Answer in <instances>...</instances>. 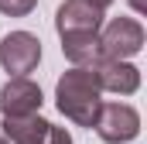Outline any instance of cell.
<instances>
[{"label": "cell", "mask_w": 147, "mask_h": 144, "mask_svg": "<svg viewBox=\"0 0 147 144\" xmlns=\"http://www.w3.org/2000/svg\"><path fill=\"white\" fill-rule=\"evenodd\" d=\"M55 103H58V110L72 124L92 127L96 124V113L103 107V89H99L96 72L86 69V65H72L58 79V86H55Z\"/></svg>", "instance_id": "1"}, {"label": "cell", "mask_w": 147, "mask_h": 144, "mask_svg": "<svg viewBox=\"0 0 147 144\" xmlns=\"http://www.w3.org/2000/svg\"><path fill=\"white\" fill-rule=\"evenodd\" d=\"M3 137L10 144H72V134L65 127H55V124L41 120L38 113L3 117Z\"/></svg>", "instance_id": "2"}, {"label": "cell", "mask_w": 147, "mask_h": 144, "mask_svg": "<svg viewBox=\"0 0 147 144\" xmlns=\"http://www.w3.org/2000/svg\"><path fill=\"white\" fill-rule=\"evenodd\" d=\"M92 127L99 130L106 144H127L140 134V113L130 103H103Z\"/></svg>", "instance_id": "3"}, {"label": "cell", "mask_w": 147, "mask_h": 144, "mask_svg": "<svg viewBox=\"0 0 147 144\" xmlns=\"http://www.w3.org/2000/svg\"><path fill=\"white\" fill-rule=\"evenodd\" d=\"M103 58H130L144 48V28L134 17H113L99 35Z\"/></svg>", "instance_id": "4"}, {"label": "cell", "mask_w": 147, "mask_h": 144, "mask_svg": "<svg viewBox=\"0 0 147 144\" xmlns=\"http://www.w3.org/2000/svg\"><path fill=\"white\" fill-rule=\"evenodd\" d=\"M41 62V41L31 31H10L0 41V65L14 75H28Z\"/></svg>", "instance_id": "5"}, {"label": "cell", "mask_w": 147, "mask_h": 144, "mask_svg": "<svg viewBox=\"0 0 147 144\" xmlns=\"http://www.w3.org/2000/svg\"><path fill=\"white\" fill-rule=\"evenodd\" d=\"M41 103H45L41 86L31 82L28 75H14V79L0 89V113H3V117H28V113H38Z\"/></svg>", "instance_id": "6"}, {"label": "cell", "mask_w": 147, "mask_h": 144, "mask_svg": "<svg viewBox=\"0 0 147 144\" xmlns=\"http://www.w3.org/2000/svg\"><path fill=\"white\" fill-rule=\"evenodd\" d=\"M92 72L99 79V89H106V93L130 96L140 89V69L130 65L127 58H103L99 65H92Z\"/></svg>", "instance_id": "7"}, {"label": "cell", "mask_w": 147, "mask_h": 144, "mask_svg": "<svg viewBox=\"0 0 147 144\" xmlns=\"http://www.w3.org/2000/svg\"><path fill=\"white\" fill-rule=\"evenodd\" d=\"M55 28H58V35H69V31H99L103 28V10H96L86 0H65L58 7V14H55Z\"/></svg>", "instance_id": "8"}, {"label": "cell", "mask_w": 147, "mask_h": 144, "mask_svg": "<svg viewBox=\"0 0 147 144\" xmlns=\"http://www.w3.org/2000/svg\"><path fill=\"white\" fill-rule=\"evenodd\" d=\"M62 52L72 65H99L103 62V45H99V31H69L62 35Z\"/></svg>", "instance_id": "9"}, {"label": "cell", "mask_w": 147, "mask_h": 144, "mask_svg": "<svg viewBox=\"0 0 147 144\" xmlns=\"http://www.w3.org/2000/svg\"><path fill=\"white\" fill-rule=\"evenodd\" d=\"M38 7V0H0V14L7 17H28Z\"/></svg>", "instance_id": "10"}, {"label": "cell", "mask_w": 147, "mask_h": 144, "mask_svg": "<svg viewBox=\"0 0 147 144\" xmlns=\"http://www.w3.org/2000/svg\"><path fill=\"white\" fill-rule=\"evenodd\" d=\"M86 3H92V7H96V10H106V7H110L113 0H86Z\"/></svg>", "instance_id": "11"}, {"label": "cell", "mask_w": 147, "mask_h": 144, "mask_svg": "<svg viewBox=\"0 0 147 144\" xmlns=\"http://www.w3.org/2000/svg\"><path fill=\"white\" fill-rule=\"evenodd\" d=\"M130 3H134V10H144V7H147L144 0H130Z\"/></svg>", "instance_id": "12"}, {"label": "cell", "mask_w": 147, "mask_h": 144, "mask_svg": "<svg viewBox=\"0 0 147 144\" xmlns=\"http://www.w3.org/2000/svg\"><path fill=\"white\" fill-rule=\"evenodd\" d=\"M0 144H7V137H3V134H0Z\"/></svg>", "instance_id": "13"}]
</instances>
